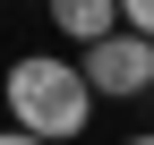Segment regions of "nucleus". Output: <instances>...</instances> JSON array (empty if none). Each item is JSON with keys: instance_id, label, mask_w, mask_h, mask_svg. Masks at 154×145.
<instances>
[{"instance_id": "1", "label": "nucleus", "mask_w": 154, "mask_h": 145, "mask_svg": "<svg viewBox=\"0 0 154 145\" xmlns=\"http://www.w3.org/2000/svg\"><path fill=\"white\" fill-rule=\"evenodd\" d=\"M9 111H17V128H26V137L60 145V137L86 128L94 85H86V68H77V60H43V51H26V60L9 68Z\"/></svg>"}, {"instance_id": "2", "label": "nucleus", "mask_w": 154, "mask_h": 145, "mask_svg": "<svg viewBox=\"0 0 154 145\" xmlns=\"http://www.w3.org/2000/svg\"><path fill=\"white\" fill-rule=\"evenodd\" d=\"M77 68H86V85H94V94H111V102H128V94H146V85H154V43L120 26L111 43H94V51H86Z\"/></svg>"}, {"instance_id": "3", "label": "nucleus", "mask_w": 154, "mask_h": 145, "mask_svg": "<svg viewBox=\"0 0 154 145\" xmlns=\"http://www.w3.org/2000/svg\"><path fill=\"white\" fill-rule=\"evenodd\" d=\"M43 9H51V26H60L69 34V43H111V34H120L128 26V17H120V0H43Z\"/></svg>"}, {"instance_id": "4", "label": "nucleus", "mask_w": 154, "mask_h": 145, "mask_svg": "<svg viewBox=\"0 0 154 145\" xmlns=\"http://www.w3.org/2000/svg\"><path fill=\"white\" fill-rule=\"evenodd\" d=\"M120 17H128V34H146V43H154V0H120Z\"/></svg>"}, {"instance_id": "5", "label": "nucleus", "mask_w": 154, "mask_h": 145, "mask_svg": "<svg viewBox=\"0 0 154 145\" xmlns=\"http://www.w3.org/2000/svg\"><path fill=\"white\" fill-rule=\"evenodd\" d=\"M0 145H43V137H26V128H0Z\"/></svg>"}, {"instance_id": "6", "label": "nucleus", "mask_w": 154, "mask_h": 145, "mask_svg": "<svg viewBox=\"0 0 154 145\" xmlns=\"http://www.w3.org/2000/svg\"><path fill=\"white\" fill-rule=\"evenodd\" d=\"M128 145H154V137H128Z\"/></svg>"}]
</instances>
